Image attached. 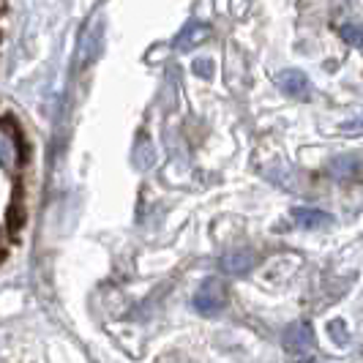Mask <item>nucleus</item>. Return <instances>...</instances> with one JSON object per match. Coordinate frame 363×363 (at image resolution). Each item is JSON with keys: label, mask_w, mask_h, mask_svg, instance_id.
I'll use <instances>...</instances> for the list:
<instances>
[{"label": "nucleus", "mask_w": 363, "mask_h": 363, "mask_svg": "<svg viewBox=\"0 0 363 363\" xmlns=\"http://www.w3.org/2000/svg\"><path fill=\"white\" fill-rule=\"evenodd\" d=\"M224 303H227V295H224V287L218 281H205L194 295V309L200 314H208V317L218 314L224 309Z\"/></svg>", "instance_id": "2"}, {"label": "nucleus", "mask_w": 363, "mask_h": 363, "mask_svg": "<svg viewBox=\"0 0 363 363\" xmlns=\"http://www.w3.org/2000/svg\"><path fill=\"white\" fill-rule=\"evenodd\" d=\"M328 336L333 339V345H339V347L350 345V328H347L342 320H333V323H328Z\"/></svg>", "instance_id": "6"}, {"label": "nucleus", "mask_w": 363, "mask_h": 363, "mask_svg": "<svg viewBox=\"0 0 363 363\" xmlns=\"http://www.w3.org/2000/svg\"><path fill=\"white\" fill-rule=\"evenodd\" d=\"M281 342H284V347L290 350L295 358H303V355H309L311 347H314V333H311V328L306 323H292V325L284 328Z\"/></svg>", "instance_id": "1"}, {"label": "nucleus", "mask_w": 363, "mask_h": 363, "mask_svg": "<svg viewBox=\"0 0 363 363\" xmlns=\"http://www.w3.org/2000/svg\"><path fill=\"white\" fill-rule=\"evenodd\" d=\"M292 218L298 221V227H306V230H320V227L333 224V218L328 216L325 211H320V208H295Z\"/></svg>", "instance_id": "3"}, {"label": "nucleus", "mask_w": 363, "mask_h": 363, "mask_svg": "<svg viewBox=\"0 0 363 363\" xmlns=\"http://www.w3.org/2000/svg\"><path fill=\"white\" fill-rule=\"evenodd\" d=\"M361 167H358V162H352V159H339V162H333V167H330V172L336 175V178H352L355 172H358Z\"/></svg>", "instance_id": "7"}, {"label": "nucleus", "mask_w": 363, "mask_h": 363, "mask_svg": "<svg viewBox=\"0 0 363 363\" xmlns=\"http://www.w3.org/2000/svg\"><path fill=\"white\" fill-rule=\"evenodd\" d=\"M257 265V257L252 252H235V255H227L221 259V268L233 276H246Z\"/></svg>", "instance_id": "4"}, {"label": "nucleus", "mask_w": 363, "mask_h": 363, "mask_svg": "<svg viewBox=\"0 0 363 363\" xmlns=\"http://www.w3.org/2000/svg\"><path fill=\"white\" fill-rule=\"evenodd\" d=\"M279 85L290 96H301V99H306V93H309V82L301 72H284L279 77Z\"/></svg>", "instance_id": "5"}, {"label": "nucleus", "mask_w": 363, "mask_h": 363, "mask_svg": "<svg viewBox=\"0 0 363 363\" xmlns=\"http://www.w3.org/2000/svg\"><path fill=\"white\" fill-rule=\"evenodd\" d=\"M342 36L347 38V41H352V44H358V47H363V33H358V28H342Z\"/></svg>", "instance_id": "8"}]
</instances>
